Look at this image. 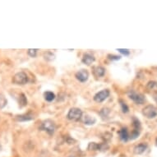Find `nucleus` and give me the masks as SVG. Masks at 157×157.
Here are the masks:
<instances>
[{
    "label": "nucleus",
    "mask_w": 157,
    "mask_h": 157,
    "mask_svg": "<svg viewBox=\"0 0 157 157\" xmlns=\"http://www.w3.org/2000/svg\"><path fill=\"white\" fill-rule=\"evenodd\" d=\"M40 129L45 131L50 135H52V134L54 133L56 130L55 123L53 121V120H51V119H45L40 124Z\"/></svg>",
    "instance_id": "obj_1"
},
{
    "label": "nucleus",
    "mask_w": 157,
    "mask_h": 157,
    "mask_svg": "<svg viewBox=\"0 0 157 157\" xmlns=\"http://www.w3.org/2000/svg\"><path fill=\"white\" fill-rule=\"evenodd\" d=\"M127 96L137 105H142V104H144V102L146 101V98H145L143 95L138 93L134 90H130L127 92Z\"/></svg>",
    "instance_id": "obj_2"
},
{
    "label": "nucleus",
    "mask_w": 157,
    "mask_h": 157,
    "mask_svg": "<svg viewBox=\"0 0 157 157\" xmlns=\"http://www.w3.org/2000/svg\"><path fill=\"white\" fill-rule=\"evenodd\" d=\"M29 82L26 73L24 72H19L16 73L12 77V82L16 85H25Z\"/></svg>",
    "instance_id": "obj_3"
},
{
    "label": "nucleus",
    "mask_w": 157,
    "mask_h": 157,
    "mask_svg": "<svg viewBox=\"0 0 157 157\" xmlns=\"http://www.w3.org/2000/svg\"><path fill=\"white\" fill-rule=\"evenodd\" d=\"M67 118L69 120H72V121H78L82 118V111L81 110L78 108H72L70 109V110L68 113Z\"/></svg>",
    "instance_id": "obj_4"
},
{
    "label": "nucleus",
    "mask_w": 157,
    "mask_h": 157,
    "mask_svg": "<svg viewBox=\"0 0 157 157\" xmlns=\"http://www.w3.org/2000/svg\"><path fill=\"white\" fill-rule=\"evenodd\" d=\"M142 114L147 119H155L157 116V108L152 105H146L142 110Z\"/></svg>",
    "instance_id": "obj_5"
},
{
    "label": "nucleus",
    "mask_w": 157,
    "mask_h": 157,
    "mask_svg": "<svg viewBox=\"0 0 157 157\" xmlns=\"http://www.w3.org/2000/svg\"><path fill=\"white\" fill-rule=\"evenodd\" d=\"M132 122H133V127L134 129L132 131V134L129 137V140H135L136 138H138V136L140 135V131H141V124L140 121L138 120L137 118H133L132 119Z\"/></svg>",
    "instance_id": "obj_6"
},
{
    "label": "nucleus",
    "mask_w": 157,
    "mask_h": 157,
    "mask_svg": "<svg viewBox=\"0 0 157 157\" xmlns=\"http://www.w3.org/2000/svg\"><path fill=\"white\" fill-rule=\"evenodd\" d=\"M110 92L108 89H105V90H102V91L97 92L95 96H94V100L97 103H101L104 100L107 99L108 97L110 96Z\"/></svg>",
    "instance_id": "obj_7"
},
{
    "label": "nucleus",
    "mask_w": 157,
    "mask_h": 157,
    "mask_svg": "<svg viewBox=\"0 0 157 157\" xmlns=\"http://www.w3.org/2000/svg\"><path fill=\"white\" fill-rule=\"evenodd\" d=\"M75 77L77 78V80H78L79 82H85L86 81L88 80L89 78L88 71L85 70V69L79 70L78 72H76Z\"/></svg>",
    "instance_id": "obj_8"
},
{
    "label": "nucleus",
    "mask_w": 157,
    "mask_h": 157,
    "mask_svg": "<svg viewBox=\"0 0 157 157\" xmlns=\"http://www.w3.org/2000/svg\"><path fill=\"white\" fill-rule=\"evenodd\" d=\"M119 135L120 140L124 142H127V141L129 140V132L127 127H122L121 129L119 130Z\"/></svg>",
    "instance_id": "obj_9"
},
{
    "label": "nucleus",
    "mask_w": 157,
    "mask_h": 157,
    "mask_svg": "<svg viewBox=\"0 0 157 157\" xmlns=\"http://www.w3.org/2000/svg\"><path fill=\"white\" fill-rule=\"evenodd\" d=\"M147 149V144L146 143H140L138 144V146H136L133 149V152L136 155H141L146 152V150Z\"/></svg>",
    "instance_id": "obj_10"
},
{
    "label": "nucleus",
    "mask_w": 157,
    "mask_h": 157,
    "mask_svg": "<svg viewBox=\"0 0 157 157\" xmlns=\"http://www.w3.org/2000/svg\"><path fill=\"white\" fill-rule=\"evenodd\" d=\"M96 60V58L92 54H85L82 57V62L83 64H86V65H91L92 63H94Z\"/></svg>",
    "instance_id": "obj_11"
},
{
    "label": "nucleus",
    "mask_w": 157,
    "mask_h": 157,
    "mask_svg": "<svg viewBox=\"0 0 157 157\" xmlns=\"http://www.w3.org/2000/svg\"><path fill=\"white\" fill-rule=\"evenodd\" d=\"M93 74L96 77H104L105 74V68L101 66L95 67L93 68Z\"/></svg>",
    "instance_id": "obj_12"
},
{
    "label": "nucleus",
    "mask_w": 157,
    "mask_h": 157,
    "mask_svg": "<svg viewBox=\"0 0 157 157\" xmlns=\"http://www.w3.org/2000/svg\"><path fill=\"white\" fill-rule=\"evenodd\" d=\"M16 119L17 121L20 122H26V121H30L34 119V115L32 113H26V114H22V115H18L16 117Z\"/></svg>",
    "instance_id": "obj_13"
},
{
    "label": "nucleus",
    "mask_w": 157,
    "mask_h": 157,
    "mask_svg": "<svg viewBox=\"0 0 157 157\" xmlns=\"http://www.w3.org/2000/svg\"><path fill=\"white\" fill-rule=\"evenodd\" d=\"M96 119L94 117H91L90 115H85L83 117V123L85 124V125H93V124H96Z\"/></svg>",
    "instance_id": "obj_14"
},
{
    "label": "nucleus",
    "mask_w": 157,
    "mask_h": 157,
    "mask_svg": "<svg viewBox=\"0 0 157 157\" xmlns=\"http://www.w3.org/2000/svg\"><path fill=\"white\" fill-rule=\"evenodd\" d=\"M44 99L48 102H51L55 99V95L52 91H45L44 93Z\"/></svg>",
    "instance_id": "obj_15"
},
{
    "label": "nucleus",
    "mask_w": 157,
    "mask_h": 157,
    "mask_svg": "<svg viewBox=\"0 0 157 157\" xmlns=\"http://www.w3.org/2000/svg\"><path fill=\"white\" fill-rule=\"evenodd\" d=\"M146 87L151 91H155L157 92V82L156 81H150L147 83Z\"/></svg>",
    "instance_id": "obj_16"
},
{
    "label": "nucleus",
    "mask_w": 157,
    "mask_h": 157,
    "mask_svg": "<svg viewBox=\"0 0 157 157\" xmlns=\"http://www.w3.org/2000/svg\"><path fill=\"white\" fill-rule=\"evenodd\" d=\"M44 59L47 61H53V60H54L55 55H54V54H53L52 52L48 51V52L44 53Z\"/></svg>",
    "instance_id": "obj_17"
},
{
    "label": "nucleus",
    "mask_w": 157,
    "mask_h": 157,
    "mask_svg": "<svg viewBox=\"0 0 157 157\" xmlns=\"http://www.w3.org/2000/svg\"><path fill=\"white\" fill-rule=\"evenodd\" d=\"M119 103H120V106H121V110L123 111V113H127L129 111V108L127 106V105L123 99H119Z\"/></svg>",
    "instance_id": "obj_18"
},
{
    "label": "nucleus",
    "mask_w": 157,
    "mask_h": 157,
    "mask_svg": "<svg viewBox=\"0 0 157 157\" xmlns=\"http://www.w3.org/2000/svg\"><path fill=\"white\" fill-rule=\"evenodd\" d=\"M19 105L21 107H23V106H26L27 105V99H26V97L25 96L24 94H21V96H20Z\"/></svg>",
    "instance_id": "obj_19"
},
{
    "label": "nucleus",
    "mask_w": 157,
    "mask_h": 157,
    "mask_svg": "<svg viewBox=\"0 0 157 157\" xmlns=\"http://www.w3.org/2000/svg\"><path fill=\"white\" fill-rule=\"evenodd\" d=\"M8 104V100L3 94H0V109H3Z\"/></svg>",
    "instance_id": "obj_20"
},
{
    "label": "nucleus",
    "mask_w": 157,
    "mask_h": 157,
    "mask_svg": "<svg viewBox=\"0 0 157 157\" xmlns=\"http://www.w3.org/2000/svg\"><path fill=\"white\" fill-rule=\"evenodd\" d=\"M37 52H38V50L37 49H29L27 50L28 55L31 57V58H35L37 55Z\"/></svg>",
    "instance_id": "obj_21"
},
{
    "label": "nucleus",
    "mask_w": 157,
    "mask_h": 157,
    "mask_svg": "<svg viewBox=\"0 0 157 157\" xmlns=\"http://www.w3.org/2000/svg\"><path fill=\"white\" fill-rule=\"evenodd\" d=\"M88 149L90 151H99V144L96 142H91L89 144Z\"/></svg>",
    "instance_id": "obj_22"
},
{
    "label": "nucleus",
    "mask_w": 157,
    "mask_h": 157,
    "mask_svg": "<svg viewBox=\"0 0 157 157\" xmlns=\"http://www.w3.org/2000/svg\"><path fill=\"white\" fill-rule=\"evenodd\" d=\"M110 112V109H108V108H104V109H102L99 113H100V115H101L103 118H105V117H108Z\"/></svg>",
    "instance_id": "obj_23"
},
{
    "label": "nucleus",
    "mask_w": 157,
    "mask_h": 157,
    "mask_svg": "<svg viewBox=\"0 0 157 157\" xmlns=\"http://www.w3.org/2000/svg\"><path fill=\"white\" fill-rule=\"evenodd\" d=\"M107 58L111 61H117L121 59V56L114 55V54H108Z\"/></svg>",
    "instance_id": "obj_24"
},
{
    "label": "nucleus",
    "mask_w": 157,
    "mask_h": 157,
    "mask_svg": "<svg viewBox=\"0 0 157 157\" xmlns=\"http://www.w3.org/2000/svg\"><path fill=\"white\" fill-rule=\"evenodd\" d=\"M117 50H118L120 54H124V55L125 56H128L130 54L129 50H127V49H118Z\"/></svg>",
    "instance_id": "obj_25"
},
{
    "label": "nucleus",
    "mask_w": 157,
    "mask_h": 157,
    "mask_svg": "<svg viewBox=\"0 0 157 157\" xmlns=\"http://www.w3.org/2000/svg\"><path fill=\"white\" fill-rule=\"evenodd\" d=\"M153 98H154L155 101L157 103V92H155V93L154 95H153Z\"/></svg>",
    "instance_id": "obj_26"
},
{
    "label": "nucleus",
    "mask_w": 157,
    "mask_h": 157,
    "mask_svg": "<svg viewBox=\"0 0 157 157\" xmlns=\"http://www.w3.org/2000/svg\"><path fill=\"white\" fill-rule=\"evenodd\" d=\"M155 143H156V146H157V138H156V139H155Z\"/></svg>",
    "instance_id": "obj_27"
},
{
    "label": "nucleus",
    "mask_w": 157,
    "mask_h": 157,
    "mask_svg": "<svg viewBox=\"0 0 157 157\" xmlns=\"http://www.w3.org/2000/svg\"><path fill=\"white\" fill-rule=\"evenodd\" d=\"M69 157H74V156H69Z\"/></svg>",
    "instance_id": "obj_28"
}]
</instances>
